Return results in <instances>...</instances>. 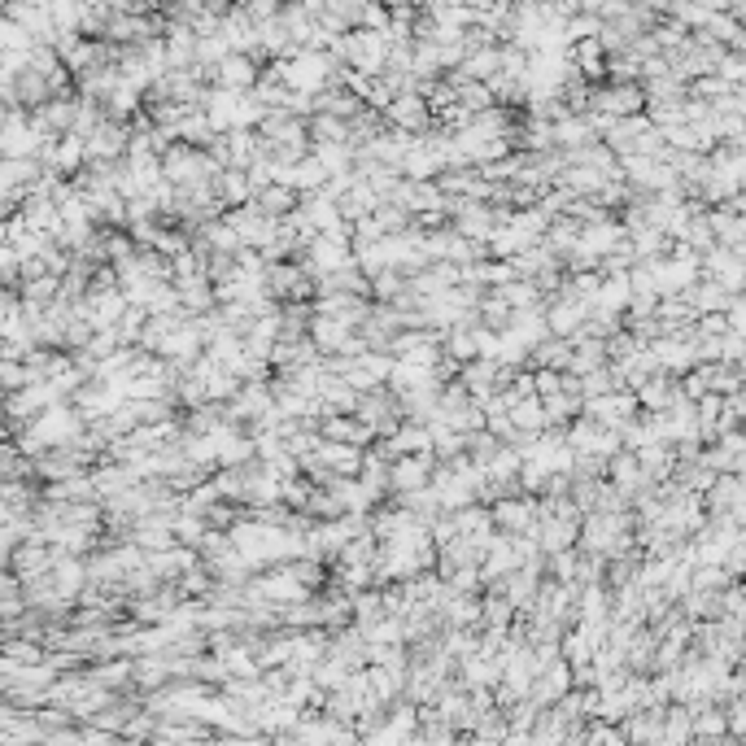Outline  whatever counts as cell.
<instances>
[{
  "instance_id": "7a4b0ae2",
  "label": "cell",
  "mask_w": 746,
  "mask_h": 746,
  "mask_svg": "<svg viewBox=\"0 0 746 746\" xmlns=\"http://www.w3.org/2000/svg\"><path fill=\"white\" fill-rule=\"evenodd\" d=\"M537 520H541L537 493H511V498L493 502V524H498L502 533H533Z\"/></svg>"
},
{
  "instance_id": "5bb4252c",
  "label": "cell",
  "mask_w": 746,
  "mask_h": 746,
  "mask_svg": "<svg viewBox=\"0 0 746 746\" xmlns=\"http://www.w3.org/2000/svg\"><path fill=\"white\" fill-rule=\"evenodd\" d=\"M572 336H546V341L533 350V367H559V371H568L572 367Z\"/></svg>"
},
{
  "instance_id": "ac0fdd59",
  "label": "cell",
  "mask_w": 746,
  "mask_h": 746,
  "mask_svg": "<svg viewBox=\"0 0 746 746\" xmlns=\"http://www.w3.org/2000/svg\"><path fill=\"white\" fill-rule=\"evenodd\" d=\"M219 79H223V88H245V83H254V66L245 57H223Z\"/></svg>"
},
{
  "instance_id": "277c9868",
  "label": "cell",
  "mask_w": 746,
  "mask_h": 746,
  "mask_svg": "<svg viewBox=\"0 0 746 746\" xmlns=\"http://www.w3.org/2000/svg\"><path fill=\"white\" fill-rule=\"evenodd\" d=\"M131 149V131L114 118H105L101 127L88 136V162H123Z\"/></svg>"
},
{
  "instance_id": "9c48e42d",
  "label": "cell",
  "mask_w": 746,
  "mask_h": 746,
  "mask_svg": "<svg viewBox=\"0 0 746 746\" xmlns=\"http://www.w3.org/2000/svg\"><path fill=\"white\" fill-rule=\"evenodd\" d=\"M637 463H642V472L655 480V485H664V480H672V472H677V445L672 441H651L637 450Z\"/></svg>"
},
{
  "instance_id": "52a82bcc",
  "label": "cell",
  "mask_w": 746,
  "mask_h": 746,
  "mask_svg": "<svg viewBox=\"0 0 746 746\" xmlns=\"http://www.w3.org/2000/svg\"><path fill=\"white\" fill-rule=\"evenodd\" d=\"M572 685H576L572 664H568V659H555V664H550L546 672H537V681H533V690H528V694H533L541 707H555L563 694L572 690Z\"/></svg>"
},
{
  "instance_id": "9a60e30c",
  "label": "cell",
  "mask_w": 746,
  "mask_h": 746,
  "mask_svg": "<svg viewBox=\"0 0 746 746\" xmlns=\"http://www.w3.org/2000/svg\"><path fill=\"white\" fill-rule=\"evenodd\" d=\"M511 419L520 432H541L550 428V415H546V397H520V402L511 406Z\"/></svg>"
},
{
  "instance_id": "d6986e66",
  "label": "cell",
  "mask_w": 746,
  "mask_h": 746,
  "mask_svg": "<svg viewBox=\"0 0 746 746\" xmlns=\"http://www.w3.org/2000/svg\"><path fill=\"white\" fill-rule=\"evenodd\" d=\"M0 376H5V389H9V393L22 389V384H31V371H27V363H22V358H5V363H0Z\"/></svg>"
},
{
  "instance_id": "30bf717a",
  "label": "cell",
  "mask_w": 746,
  "mask_h": 746,
  "mask_svg": "<svg viewBox=\"0 0 746 746\" xmlns=\"http://www.w3.org/2000/svg\"><path fill=\"white\" fill-rule=\"evenodd\" d=\"M214 188H219V201H223V210H232V206H245V201H254V197H258L254 179H249V171H240V166H223V171H219V179H214Z\"/></svg>"
},
{
  "instance_id": "3957f363",
  "label": "cell",
  "mask_w": 746,
  "mask_h": 746,
  "mask_svg": "<svg viewBox=\"0 0 746 746\" xmlns=\"http://www.w3.org/2000/svg\"><path fill=\"white\" fill-rule=\"evenodd\" d=\"M437 463L441 459L432 450H424V454H397V459H393V493H411V489L432 485Z\"/></svg>"
},
{
  "instance_id": "2e32d148",
  "label": "cell",
  "mask_w": 746,
  "mask_h": 746,
  "mask_svg": "<svg viewBox=\"0 0 746 746\" xmlns=\"http://www.w3.org/2000/svg\"><path fill=\"white\" fill-rule=\"evenodd\" d=\"M633 302V280L629 275H603V288H598V306L616 310V315H624Z\"/></svg>"
},
{
  "instance_id": "ffe728a7",
  "label": "cell",
  "mask_w": 746,
  "mask_h": 746,
  "mask_svg": "<svg viewBox=\"0 0 746 746\" xmlns=\"http://www.w3.org/2000/svg\"><path fill=\"white\" fill-rule=\"evenodd\" d=\"M489 432L498 441H515L520 437V428H515V419H511V411H502V415H489Z\"/></svg>"
},
{
  "instance_id": "ba28073f",
  "label": "cell",
  "mask_w": 746,
  "mask_h": 746,
  "mask_svg": "<svg viewBox=\"0 0 746 746\" xmlns=\"http://www.w3.org/2000/svg\"><path fill=\"white\" fill-rule=\"evenodd\" d=\"M376 445H384L393 459L397 454H424V450H432V428L424 419H402V428H397L393 437H380Z\"/></svg>"
},
{
  "instance_id": "5b68a950",
  "label": "cell",
  "mask_w": 746,
  "mask_h": 746,
  "mask_svg": "<svg viewBox=\"0 0 746 746\" xmlns=\"http://www.w3.org/2000/svg\"><path fill=\"white\" fill-rule=\"evenodd\" d=\"M197 563H201V550L197 546H184V541H175V546L153 550V555H149V568L158 572L162 585H175L179 576H184L188 568H197Z\"/></svg>"
},
{
  "instance_id": "4fadbf2b",
  "label": "cell",
  "mask_w": 746,
  "mask_h": 746,
  "mask_svg": "<svg viewBox=\"0 0 746 746\" xmlns=\"http://www.w3.org/2000/svg\"><path fill=\"white\" fill-rule=\"evenodd\" d=\"M258 210L271 214V219H288L297 206H302V192L288 188V184H271V188H258Z\"/></svg>"
},
{
  "instance_id": "7c38bea8",
  "label": "cell",
  "mask_w": 746,
  "mask_h": 746,
  "mask_svg": "<svg viewBox=\"0 0 746 746\" xmlns=\"http://www.w3.org/2000/svg\"><path fill=\"white\" fill-rule=\"evenodd\" d=\"M389 118H393L397 131H411V136H424V131H428V105L415 101V96H393Z\"/></svg>"
},
{
  "instance_id": "8fae6325",
  "label": "cell",
  "mask_w": 746,
  "mask_h": 746,
  "mask_svg": "<svg viewBox=\"0 0 746 746\" xmlns=\"http://www.w3.org/2000/svg\"><path fill=\"white\" fill-rule=\"evenodd\" d=\"M319 432L328 441H350V445H376V432H371L363 419L358 415H328V419H319Z\"/></svg>"
},
{
  "instance_id": "e0dca14e",
  "label": "cell",
  "mask_w": 746,
  "mask_h": 746,
  "mask_svg": "<svg viewBox=\"0 0 746 746\" xmlns=\"http://www.w3.org/2000/svg\"><path fill=\"white\" fill-rule=\"evenodd\" d=\"M210 533V520L206 515H192V511H179L175 520V537L184 541V546H201V537Z\"/></svg>"
},
{
  "instance_id": "6da1fadb",
  "label": "cell",
  "mask_w": 746,
  "mask_h": 746,
  "mask_svg": "<svg viewBox=\"0 0 746 746\" xmlns=\"http://www.w3.org/2000/svg\"><path fill=\"white\" fill-rule=\"evenodd\" d=\"M585 415L598 419L607 428H620L629 419L642 415V402H637V389H611V393H598V397H585Z\"/></svg>"
},
{
  "instance_id": "8992f818",
  "label": "cell",
  "mask_w": 746,
  "mask_h": 746,
  "mask_svg": "<svg viewBox=\"0 0 746 746\" xmlns=\"http://www.w3.org/2000/svg\"><path fill=\"white\" fill-rule=\"evenodd\" d=\"M681 397H685V384H681V376H672V371H655V376L637 389L642 411H672Z\"/></svg>"
}]
</instances>
